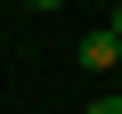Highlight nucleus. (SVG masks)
<instances>
[{
	"mask_svg": "<svg viewBox=\"0 0 122 114\" xmlns=\"http://www.w3.org/2000/svg\"><path fill=\"white\" fill-rule=\"evenodd\" d=\"M114 33H122V0H114Z\"/></svg>",
	"mask_w": 122,
	"mask_h": 114,
	"instance_id": "4",
	"label": "nucleus"
},
{
	"mask_svg": "<svg viewBox=\"0 0 122 114\" xmlns=\"http://www.w3.org/2000/svg\"><path fill=\"white\" fill-rule=\"evenodd\" d=\"M33 8H41V16H57V8H65V0H33Z\"/></svg>",
	"mask_w": 122,
	"mask_h": 114,
	"instance_id": "3",
	"label": "nucleus"
},
{
	"mask_svg": "<svg viewBox=\"0 0 122 114\" xmlns=\"http://www.w3.org/2000/svg\"><path fill=\"white\" fill-rule=\"evenodd\" d=\"M81 114H122V90H106V98H90Z\"/></svg>",
	"mask_w": 122,
	"mask_h": 114,
	"instance_id": "2",
	"label": "nucleus"
},
{
	"mask_svg": "<svg viewBox=\"0 0 122 114\" xmlns=\"http://www.w3.org/2000/svg\"><path fill=\"white\" fill-rule=\"evenodd\" d=\"M73 65H90V73H114V65H122V33H114V25L81 33V49H73Z\"/></svg>",
	"mask_w": 122,
	"mask_h": 114,
	"instance_id": "1",
	"label": "nucleus"
}]
</instances>
